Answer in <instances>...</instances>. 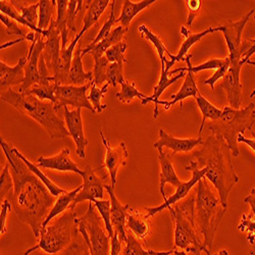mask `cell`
<instances>
[{
  "label": "cell",
  "instance_id": "53",
  "mask_svg": "<svg viewBox=\"0 0 255 255\" xmlns=\"http://www.w3.org/2000/svg\"><path fill=\"white\" fill-rule=\"evenodd\" d=\"M0 20H1L2 24H4V26L6 28V33L8 35H15V36H18L19 38L27 37V35L24 33V31L19 28L17 23L12 18L8 17L7 15H5L3 13H0Z\"/></svg>",
  "mask_w": 255,
  "mask_h": 255
},
{
  "label": "cell",
  "instance_id": "27",
  "mask_svg": "<svg viewBox=\"0 0 255 255\" xmlns=\"http://www.w3.org/2000/svg\"><path fill=\"white\" fill-rule=\"evenodd\" d=\"M191 58H192V54H187L185 57V61L187 62V68H180L174 71H169L168 75H174L177 73H181V72H191L193 74L205 71V70H216V72L218 71H223V72H228L231 66V59L229 56H227L224 59L221 58H211L209 60H207L206 62L202 63L200 66H196L193 67L192 63H191Z\"/></svg>",
  "mask_w": 255,
  "mask_h": 255
},
{
  "label": "cell",
  "instance_id": "55",
  "mask_svg": "<svg viewBox=\"0 0 255 255\" xmlns=\"http://www.w3.org/2000/svg\"><path fill=\"white\" fill-rule=\"evenodd\" d=\"M10 202L5 199L3 202H1V210H0V235H4L7 231L6 228V220H7V214L11 208Z\"/></svg>",
  "mask_w": 255,
  "mask_h": 255
},
{
  "label": "cell",
  "instance_id": "42",
  "mask_svg": "<svg viewBox=\"0 0 255 255\" xmlns=\"http://www.w3.org/2000/svg\"><path fill=\"white\" fill-rule=\"evenodd\" d=\"M121 87L122 89L116 94V97L123 103H130L136 97H139L141 100H144L148 97L137 90L136 84L134 82L129 83L125 80L121 83Z\"/></svg>",
  "mask_w": 255,
  "mask_h": 255
},
{
  "label": "cell",
  "instance_id": "45",
  "mask_svg": "<svg viewBox=\"0 0 255 255\" xmlns=\"http://www.w3.org/2000/svg\"><path fill=\"white\" fill-rule=\"evenodd\" d=\"M139 31L140 33L142 34L143 37H145L147 40H149L151 43L153 44V46L155 47L156 51H157V54L159 56V59L160 61H163L166 57H165V53L168 55V57H171L173 54L169 52L166 47L164 46V44L162 43L161 39L154 33H152L149 29H148L145 25H141L139 27Z\"/></svg>",
  "mask_w": 255,
  "mask_h": 255
},
{
  "label": "cell",
  "instance_id": "51",
  "mask_svg": "<svg viewBox=\"0 0 255 255\" xmlns=\"http://www.w3.org/2000/svg\"><path fill=\"white\" fill-rule=\"evenodd\" d=\"M106 80H108V83L115 88L119 84L121 85V83L125 81L124 65L118 62L111 63L108 68V72H106Z\"/></svg>",
  "mask_w": 255,
  "mask_h": 255
},
{
  "label": "cell",
  "instance_id": "17",
  "mask_svg": "<svg viewBox=\"0 0 255 255\" xmlns=\"http://www.w3.org/2000/svg\"><path fill=\"white\" fill-rule=\"evenodd\" d=\"M177 61L172 60V59H167L165 58L163 61H161V73H160V78L158 81V84L153 88V94L152 96H148L146 99L141 101L142 105L147 104L148 102H153L154 103V111H153V118L157 119L159 116V112L157 109V105H159V97L163 93L165 89H167L171 85L176 83L178 80L184 78L186 76V72H181L177 76H174L173 78H168V73L169 70H171L174 65Z\"/></svg>",
  "mask_w": 255,
  "mask_h": 255
},
{
  "label": "cell",
  "instance_id": "54",
  "mask_svg": "<svg viewBox=\"0 0 255 255\" xmlns=\"http://www.w3.org/2000/svg\"><path fill=\"white\" fill-rule=\"evenodd\" d=\"M186 3L188 6V10H189L187 25L189 27H191L194 22V19L196 18V16L199 14V12L201 10L202 1L201 0H187Z\"/></svg>",
  "mask_w": 255,
  "mask_h": 255
},
{
  "label": "cell",
  "instance_id": "62",
  "mask_svg": "<svg viewBox=\"0 0 255 255\" xmlns=\"http://www.w3.org/2000/svg\"><path fill=\"white\" fill-rule=\"evenodd\" d=\"M246 63H247V65H251V66L255 67V61H253V60H248Z\"/></svg>",
  "mask_w": 255,
  "mask_h": 255
},
{
  "label": "cell",
  "instance_id": "19",
  "mask_svg": "<svg viewBox=\"0 0 255 255\" xmlns=\"http://www.w3.org/2000/svg\"><path fill=\"white\" fill-rule=\"evenodd\" d=\"M42 36L45 38V48L43 52H42V56L44 57L50 73L51 71L54 73L61 53V36L58 29L56 28L54 18L52 19L48 29L44 30V33Z\"/></svg>",
  "mask_w": 255,
  "mask_h": 255
},
{
  "label": "cell",
  "instance_id": "12",
  "mask_svg": "<svg viewBox=\"0 0 255 255\" xmlns=\"http://www.w3.org/2000/svg\"><path fill=\"white\" fill-rule=\"evenodd\" d=\"M83 185L82 189L72 204L70 205V209L75 210V207L83 202V201H92L94 199L102 200L104 197V187H105V180L108 178V175L100 178L95 174V171L90 167H86L83 171L82 174Z\"/></svg>",
  "mask_w": 255,
  "mask_h": 255
},
{
  "label": "cell",
  "instance_id": "24",
  "mask_svg": "<svg viewBox=\"0 0 255 255\" xmlns=\"http://www.w3.org/2000/svg\"><path fill=\"white\" fill-rule=\"evenodd\" d=\"M82 35L79 33L70 43L65 51H61L58 65L53 73L55 83L57 85H70V71L75 53V47L79 43Z\"/></svg>",
  "mask_w": 255,
  "mask_h": 255
},
{
  "label": "cell",
  "instance_id": "37",
  "mask_svg": "<svg viewBox=\"0 0 255 255\" xmlns=\"http://www.w3.org/2000/svg\"><path fill=\"white\" fill-rule=\"evenodd\" d=\"M57 4L56 0H40L39 1V20L38 28L41 30H47L50 26L55 6Z\"/></svg>",
  "mask_w": 255,
  "mask_h": 255
},
{
  "label": "cell",
  "instance_id": "57",
  "mask_svg": "<svg viewBox=\"0 0 255 255\" xmlns=\"http://www.w3.org/2000/svg\"><path fill=\"white\" fill-rule=\"evenodd\" d=\"M124 244L119 238L117 233L114 234V236L111 238V252L110 255H121L123 252Z\"/></svg>",
  "mask_w": 255,
  "mask_h": 255
},
{
  "label": "cell",
  "instance_id": "60",
  "mask_svg": "<svg viewBox=\"0 0 255 255\" xmlns=\"http://www.w3.org/2000/svg\"><path fill=\"white\" fill-rule=\"evenodd\" d=\"M214 255H229V252H228L227 249H222V250H220L218 253H216Z\"/></svg>",
  "mask_w": 255,
  "mask_h": 255
},
{
  "label": "cell",
  "instance_id": "5",
  "mask_svg": "<svg viewBox=\"0 0 255 255\" xmlns=\"http://www.w3.org/2000/svg\"><path fill=\"white\" fill-rule=\"evenodd\" d=\"M195 201L196 195L185 198L173 206H169L171 216L175 222V247L186 253L201 255L205 252L210 255V251L201 241L195 223Z\"/></svg>",
  "mask_w": 255,
  "mask_h": 255
},
{
  "label": "cell",
  "instance_id": "38",
  "mask_svg": "<svg viewBox=\"0 0 255 255\" xmlns=\"http://www.w3.org/2000/svg\"><path fill=\"white\" fill-rule=\"evenodd\" d=\"M0 11H1V13L7 15L8 17L12 18L13 20H15L16 23L23 25V26H27L28 28H30L31 30H33L35 33H38V34H41L43 35L44 31L39 29L38 27H35L33 25H31L28 20H26L22 14H20L18 12V10L11 4V2H8V1H5V0H1L0 1Z\"/></svg>",
  "mask_w": 255,
  "mask_h": 255
},
{
  "label": "cell",
  "instance_id": "25",
  "mask_svg": "<svg viewBox=\"0 0 255 255\" xmlns=\"http://www.w3.org/2000/svg\"><path fill=\"white\" fill-rule=\"evenodd\" d=\"M158 160L160 163V175H159V192L162 195L163 199L167 198L164 187L166 184H171L174 187H179L181 185V180L179 179L178 175L176 174L175 167L173 164V156L163 150L158 151Z\"/></svg>",
  "mask_w": 255,
  "mask_h": 255
},
{
  "label": "cell",
  "instance_id": "8",
  "mask_svg": "<svg viewBox=\"0 0 255 255\" xmlns=\"http://www.w3.org/2000/svg\"><path fill=\"white\" fill-rule=\"evenodd\" d=\"M101 220L92 202H89L86 214L79 219V233L83 236L91 255H109L111 252V237L105 233Z\"/></svg>",
  "mask_w": 255,
  "mask_h": 255
},
{
  "label": "cell",
  "instance_id": "21",
  "mask_svg": "<svg viewBox=\"0 0 255 255\" xmlns=\"http://www.w3.org/2000/svg\"><path fill=\"white\" fill-rule=\"evenodd\" d=\"M37 164L40 168L54 169L59 172H73L82 176L83 171L80 169L77 163L71 158L70 148H63V149L50 157L39 156L37 159Z\"/></svg>",
  "mask_w": 255,
  "mask_h": 255
},
{
  "label": "cell",
  "instance_id": "64",
  "mask_svg": "<svg viewBox=\"0 0 255 255\" xmlns=\"http://www.w3.org/2000/svg\"><path fill=\"white\" fill-rule=\"evenodd\" d=\"M169 255H175V254H174V252H173V253H172V254H169Z\"/></svg>",
  "mask_w": 255,
  "mask_h": 255
},
{
  "label": "cell",
  "instance_id": "44",
  "mask_svg": "<svg viewBox=\"0 0 255 255\" xmlns=\"http://www.w3.org/2000/svg\"><path fill=\"white\" fill-rule=\"evenodd\" d=\"M57 84L55 82H50L48 84L43 85H35L29 91L30 94L37 96L40 100H49L52 103H55V89Z\"/></svg>",
  "mask_w": 255,
  "mask_h": 255
},
{
  "label": "cell",
  "instance_id": "63",
  "mask_svg": "<svg viewBox=\"0 0 255 255\" xmlns=\"http://www.w3.org/2000/svg\"><path fill=\"white\" fill-rule=\"evenodd\" d=\"M255 96V90H253V92L250 94V98H253Z\"/></svg>",
  "mask_w": 255,
  "mask_h": 255
},
{
  "label": "cell",
  "instance_id": "34",
  "mask_svg": "<svg viewBox=\"0 0 255 255\" xmlns=\"http://www.w3.org/2000/svg\"><path fill=\"white\" fill-rule=\"evenodd\" d=\"M13 151H14V153H15L20 159H22V160L26 163V165L28 166V168L30 169V171H31L42 183H43V184L46 186V188L48 189V191H49V192H50L53 196L58 197V196H60L61 194L68 192L67 190L60 188L59 186H57L56 184H54L48 177H46L43 173H42V172L40 171V167H39L38 165H35L33 162H31L22 152H20V151L17 149V148L13 147Z\"/></svg>",
  "mask_w": 255,
  "mask_h": 255
},
{
  "label": "cell",
  "instance_id": "23",
  "mask_svg": "<svg viewBox=\"0 0 255 255\" xmlns=\"http://www.w3.org/2000/svg\"><path fill=\"white\" fill-rule=\"evenodd\" d=\"M126 229L132 232L140 241L147 245V238L151 234V224L147 215H142L138 209L130 206L128 209Z\"/></svg>",
  "mask_w": 255,
  "mask_h": 255
},
{
  "label": "cell",
  "instance_id": "1",
  "mask_svg": "<svg viewBox=\"0 0 255 255\" xmlns=\"http://www.w3.org/2000/svg\"><path fill=\"white\" fill-rule=\"evenodd\" d=\"M0 145L9 163L13 179V192L7 198L19 221L30 226L34 236L40 239L42 225L53 207L56 197L13 151V147L0 138Z\"/></svg>",
  "mask_w": 255,
  "mask_h": 255
},
{
  "label": "cell",
  "instance_id": "30",
  "mask_svg": "<svg viewBox=\"0 0 255 255\" xmlns=\"http://www.w3.org/2000/svg\"><path fill=\"white\" fill-rule=\"evenodd\" d=\"M93 80V72H84L82 63V49L79 44L78 48L75 50L72 61V67L70 71V85H74V86H84V85H86L88 82H91Z\"/></svg>",
  "mask_w": 255,
  "mask_h": 255
},
{
  "label": "cell",
  "instance_id": "32",
  "mask_svg": "<svg viewBox=\"0 0 255 255\" xmlns=\"http://www.w3.org/2000/svg\"><path fill=\"white\" fill-rule=\"evenodd\" d=\"M154 2L155 0H144V1L134 3L130 1V0H125V1H123V8L121 14L118 17V23H121L122 27L129 29V26L133 18L143 9L150 6Z\"/></svg>",
  "mask_w": 255,
  "mask_h": 255
},
{
  "label": "cell",
  "instance_id": "61",
  "mask_svg": "<svg viewBox=\"0 0 255 255\" xmlns=\"http://www.w3.org/2000/svg\"><path fill=\"white\" fill-rule=\"evenodd\" d=\"M174 254H175V255H187V253H186L185 251H183V250L179 251V250H177L176 248H174Z\"/></svg>",
  "mask_w": 255,
  "mask_h": 255
},
{
  "label": "cell",
  "instance_id": "2",
  "mask_svg": "<svg viewBox=\"0 0 255 255\" xmlns=\"http://www.w3.org/2000/svg\"><path fill=\"white\" fill-rule=\"evenodd\" d=\"M231 154L226 140L212 134L203 141L201 149L193 153L199 167L207 168L205 179L214 185L225 208H228V198L233 187L239 182Z\"/></svg>",
  "mask_w": 255,
  "mask_h": 255
},
{
  "label": "cell",
  "instance_id": "29",
  "mask_svg": "<svg viewBox=\"0 0 255 255\" xmlns=\"http://www.w3.org/2000/svg\"><path fill=\"white\" fill-rule=\"evenodd\" d=\"M219 31H221V26H219V27H209V28H207L206 30H204L200 33H192L187 27L182 26L181 34L186 38V40L182 43V46H181L178 54L177 55H172L169 58H171L172 60H176V61H184L189 49L192 47L195 43H197L198 41H200L206 35H208L210 33L219 32Z\"/></svg>",
  "mask_w": 255,
  "mask_h": 255
},
{
  "label": "cell",
  "instance_id": "10",
  "mask_svg": "<svg viewBox=\"0 0 255 255\" xmlns=\"http://www.w3.org/2000/svg\"><path fill=\"white\" fill-rule=\"evenodd\" d=\"M92 82H88L84 86H74V85H57L55 89V112H59L61 109L68 105L75 109H86L92 114H95L93 105L88 99L87 91L91 87Z\"/></svg>",
  "mask_w": 255,
  "mask_h": 255
},
{
  "label": "cell",
  "instance_id": "36",
  "mask_svg": "<svg viewBox=\"0 0 255 255\" xmlns=\"http://www.w3.org/2000/svg\"><path fill=\"white\" fill-rule=\"evenodd\" d=\"M195 100H196V103L198 105L199 110L201 111L202 113V123H201V126H200V130H199V137H201V134H202V130L204 128V125H205V121L206 119H209L211 120V122L214 121H218L222 115H223V111L218 109L217 106H215L214 104H211L206 98H204L200 92L197 94V96L195 97Z\"/></svg>",
  "mask_w": 255,
  "mask_h": 255
},
{
  "label": "cell",
  "instance_id": "59",
  "mask_svg": "<svg viewBox=\"0 0 255 255\" xmlns=\"http://www.w3.org/2000/svg\"><path fill=\"white\" fill-rule=\"evenodd\" d=\"M245 203H248L251 207V214L255 216V188H252L250 194L244 199Z\"/></svg>",
  "mask_w": 255,
  "mask_h": 255
},
{
  "label": "cell",
  "instance_id": "11",
  "mask_svg": "<svg viewBox=\"0 0 255 255\" xmlns=\"http://www.w3.org/2000/svg\"><path fill=\"white\" fill-rule=\"evenodd\" d=\"M186 171H190L192 172V178H191L190 181L187 182H182L181 185L179 187H177V190L174 195L167 197L164 202L162 204H160L159 206H154V207H144L145 211L147 212V217L148 218H152L155 215H157L158 212L162 211L165 208H168L169 206H172L173 204H176L177 202L185 199L188 194L190 193V191L193 189V187H195L198 182L205 178L207 168L206 167H199L197 161L195 160H190V165L185 167Z\"/></svg>",
  "mask_w": 255,
  "mask_h": 255
},
{
  "label": "cell",
  "instance_id": "3",
  "mask_svg": "<svg viewBox=\"0 0 255 255\" xmlns=\"http://www.w3.org/2000/svg\"><path fill=\"white\" fill-rule=\"evenodd\" d=\"M0 98L12 105L19 113L35 120L44 128L51 139H65L70 136L66 122L61 120L54 109V103L42 101L37 96L28 92L20 93L12 88L1 92Z\"/></svg>",
  "mask_w": 255,
  "mask_h": 255
},
{
  "label": "cell",
  "instance_id": "58",
  "mask_svg": "<svg viewBox=\"0 0 255 255\" xmlns=\"http://www.w3.org/2000/svg\"><path fill=\"white\" fill-rule=\"evenodd\" d=\"M251 134H252V136H253V139H248V138H246L243 134H242V135H239V137H238V142H239V143H244V144H246L247 146H249V147L251 148V150L255 153V134H254V132H252V131H251Z\"/></svg>",
  "mask_w": 255,
  "mask_h": 255
},
{
  "label": "cell",
  "instance_id": "47",
  "mask_svg": "<svg viewBox=\"0 0 255 255\" xmlns=\"http://www.w3.org/2000/svg\"><path fill=\"white\" fill-rule=\"evenodd\" d=\"M95 65H94V70H93V77H94V82L96 86L98 85H101L106 82L108 83V80H106V72H108V68L111 65V62L109 59L106 58L105 55L102 57H96L94 58Z\"/></svg>",
  "mask_w": 255,
  "mask_h": 255
},
{
  "label": "cell",
  "instance_id": "7",
  "mask_svg": "<svg viewBox=\"0 0 255 255\" xmlns=\"http://www.w3.org/2000/svg\"><path fill=\"white\" fill-rule=\"evenodd\" d=\"M255 123V104L250 103L246 108L235 110L231 106H226L223 115L218 121L211 122L208 126L212 135H217L226 140L232 155L237 157L240 154L238 147L239 135H244L245 131H252Z\"/></svg>",
  "mask_w": 255,
  "mask_h": 255
},
{
  "label": "cell",
  "instance_id": "14",
  "mask_svg": "<svg viewBox=\"0 0 255 255\" xmlns=\"http://www.w3.org/2000/svg\"><path fill=\"white\" fill-rule=\"evenodd\" d=\"M101 142L105 148V157L103 164L100 168L105 167L108 169L112 187L115 189L117 184V175L121 166L126 165V160L129 157V152L127 150V146L125 142H121L118 146L112 147L110 141L105 138L102 131L99 132Z\"/></svg>",
  "mask_w": 255,
  "mask_h": 255
},
{
  "label": "cell",
  "instance_id": "46",
  "mask_svg": "<svg viewBox=\"0 0 255 255\" xmlns=\"http://www.w3.org/2000/svg\"><path fill=\"white\" fill-rule=\"evenodd\" d=\"M11 4L17 9L19 10V13L22 14V16L28 20V22L35 26L38 27V20H39V14H38V8H39V1L35 4H31L28 6L22 5L20 3L17 4V1H10Z\"/></svg>",
  "mask_w": 255,
  "mask_h": 255
},
{
  "label": "cell",
  "instance_id": "28",
  "mask_svg": "<svg viewBox=\"0 0 255 255\" xmlns=\"http://www.w3.org/2000/svg\"><path fill=\"white\" fill-rule=\"evenodd\" d=\"M199 93L198 87L196 85L195 79H194V74L191 72H187L186 76H185V80L184 83L182 85V87L180 88L179 92L175 95H172V100H159V104L164 106V110L168 111L171 109V106L176 104V103H180L181 108L183 109V100L188 98V97H196L197 94Z\"/></svg>",
  "mask_w": 255,
  "mask_h": 255
},
{
  "label": "cell",
  "instance_id": "52",
  "mask_svg": "<svg viewBox=\"0 0 255 255\" xmlns=\"http://www.w3.org/2000/svg\"><path fill=\"white\" fill-rule=\"evenodd\" d=\"M83 0H70L69 1V5H68V14H67V19H68V28L72 31V32H76L77 31V27H76V17L78 12L81 10L82 6H83Z\"/></svg>",
  "mask_w": 255,
  "mask_h": 255
},
{
  "label": "cell",
  "instance_id": "39",
  "mask_svg": "<svg viewBox=\"0 0 255 255\" xmlns=\"http://www.w3.org/2000/svg\"><path fill=\"white\" fill-rule=\"evenodd\" d=\"M127 242L121 255H152L151 249H145L142 242L130 231H127Z\"/></svg>",
  "mask_w": 255,
  "mask_h": 255
},
{
  "label": "cell",
  "instance_id": "49",
  "mask_svg": "<svg viewBox=\"0 0 255 255\" xmlns=\"http://www.w3.org/2000/svg\"><path fill=\"white\" fill-rule=\"evenodd\" d=\"M127 47H128V45L126 42L121 41L118 44L112 46L108 51L105 52L104 55L106 56V58L109 59V61L111 63L118 62V63H122V65H124V63H126L128 61L125 57Z\"/></svg>",
  "mask_w": 255,
  "mask_h": 255
},
{
  "label": "cell",
  "instance_id": "6",
  "mask_svg": "<svg viewBox=\"0 0 255 255\" xmlns=\"http://www.w3.org/2000/svg\"><path fill=\"white\" fill-rule=\"evenodd\" d=\"M78 234H80L79 218L75 210L68 209L54 224L41 231L38 243L24 252V255H30L37 250H42L50 255H57L76 241Z\"/></svg>",
  "mask_w": 255,
  "mask_h": 255
},
{
  "label": "cell",
  "instance_id": "16",
  "mask_svg": "<svg viewBox=\"0 0 255 255\" xmlns=\"http://www.w3.org/2000/svg\"><path fill=\"white\" fill-rule=\"evenodd\" d=\"M63 116H65V122H66L67 129L70 133V136L75 141L76 154L80 158L85 159L86 158V152H85V149H86L89 142L84 134L82 109L69 111L68 106H66V108H63Z\"/></svg>",
  "mask_w": 255,
  "mask_h": 255
},
{
  "label": "cell",
  "instance_id": "48",
  "mask_svg": "<svg viewBox=\"0 0 255 255\" xmlns=\"http://www.w3.org/2000/svg\"><path fill=\"white\" fill-rule=\"evenodd\" d=\"M116 3H117V1H115V0H114V1H112V3H111V14H110L109 18L106 19V22L104 23L102 28L100 29V31H99L98 35L96 36V38L92 41V43H91L92 45H95V44L99 43L101 40H103L105 37H108L111 34V32L113 31V27L116 24H118V18L115 15Z\"/></svg>",
  "mask_w": 255,
  "mask_h": 255
},
{
  "label": "cell",
  "instance_id": "9",
  "mask_svg": "<svg viewBox=\"0 0 255 255\" xmlns=\"http://www.w3.org/2000/svg\"><path fill=\"white\" fill-rule=\"evenodd\" d=\"M254 9H251L247 14H245L242 18H240L238 22H232V20H228V22L221 26V32H223L227 46L229 49V57L231 61H238L242 60L243 54L249 49L250 47V41L249 39L241 40L243 30L245 28V25L249 20L250 16L253 14Z\"/></svg>",
  "mask_w": 255,
  "mask_h": 255
},
{
  "label": "cell",
  "instance_id": "40",
  "mask_svg": "<svg viewBox=\"0 0 255 255\" xmlns=\"http://www.w3.org/2000/svg\"><path fill=\"white\" fill-rule=\"evenodd\" d=\"M13 179L10 173L9 163L6 161L4 167L1 169L0 175V201L3 202L13 192Z\"/></svg>",
  "mask_w": 255,
  "mask_h": 255
},
{
  "label": "cell",
  "instance_id": "22",
  "mask_svg": "<svg viewBox=\"0 0 255 255\" xmlns=\"http://www.w3.org/2000/svg\"><path fill=\"white\" fill-rule=\"evenodd\" d=\"M27 62L28 58L22 57L14 67H9L3 60L0 61V91L4 92L14 85L24 83Z\"/></svg>",
  "mask_w": 255,
  "mask_h": 255
},
{
  "label": "cell",
  "instance_id": "26",
  "mask_svg": "<svg viewBox=\"0 0 255 255\" xmlns=\"http://www.w3.org/2000/svg\"><path fill=\"white\" fill-rule=\"evenodd\" d=\"M128 30L129 29H126L122 26L113 29L111 34L108 37H105L103 40H101L99 43L95 45L89 44L86 48H84L82 50V57L86 54H91L94 58L102 57L112 46L118 44L119 42L122 41L124 35L128 32Z\"/></svg>",
  "mask_w": 255,
  "mask_h": 255
},
{
  "label": "cell",
  "instance_id": "35",
  "mask_svg": "<svg viewBox=\"0 0 255 255\" xmlns=\"http://www.w3.org/2000/svg\"><path fill=\"white\" fill-rule=\"evenodd\" d=\"M68 0H58L56 4L57 15L55 18V25L61 36V51H65L68 48Z\"/></svg>",
  "mask_w": 255,
  "mask_h": 255
},
{
  "label": "cell",
  "instance_id": "4",
  "mask_svg": "<svg viewBox=\"0 0 255 255\" xmlns=\"http://www.w3.org/2000/svg\"><path fill=\"white\" fill-rule=\"evenodd\" d=\"M195 223L202 235L204 245L210 251L214 245L217 230L224 219L227 208L223 207L220 197L216 195L214 189L206 179H201L195 188Z\"/></svg>",
  "mask_w": 255,
  "mask_h": 255
},
{
  "label": "cell",
  "instance_id": "33",
  "mask_svg": "<svg viewBox=\"0 0 255 255\" xmlns=\"http://www.w3.org/2000/svg\"><path fill=\"white\" fill-rule=\"evenodd\" d=\"M112 1L110 0H92V1H87L88 9L86 14L84 16L83 20V28L80 34L83 36L85 32H87L94 24L98 22V19L104 12Z\"/></svg>",
  "mask_w": 255,
  "mask_h": 255
},
{
  "label": "cell",
  "instance_id": "15",
  "mask_svg": "<svg viewBox=\"0 0 255 255\" xmlns=\"http://www.w3.org/2000/svg\"><path fill=\"white\" fill-rule=\"evenodd\" d=\"M244 63L242 60L231 61V66L223 81L221 88L227 93V100L231 108L240 110L242 104V84L240 81V74Z\"/></svg>",
  "mask_w": 255,
  "mask_h": 255
},
{
  "label": "cell",
  "instance_id": "41",
  "mask_svg": "<svg viewBox=\"0 0 255 255\" xmlns=\"http://www.w3.org/2000/svg\"><path fill=\"white\" fill-rule=\"evenodd\" d=\"M90 202H93L96 209L99 211L100 217H101L104 227H105V231L108 232L109 236L112 238L115 234V230H114L112 220H111V200L94 199Z\"/></svg>",
  "mask_w": 255,
  "mask_h": 255
},
{
  "label": "cell",
  "instance_id": "31",
  "mask_svg": "<svg viewBox=\"0 0 255 255\" xmlns=\"http://www.w3.org/2000/svg\"><path fill=\"white\" fill-rule=\"evenodd\" d=\"M81 189H82V185L77 187L75 190L70 191V192H66V193L61 194L60 196L56 197V201H55L53 207L51 208V210L48 214L47 218L45 219L43 225H42V230L46 229L48 227L49 223L53 219H55L57 216L62 215L63 212L67 211L68 209H70V205L72 204V202L74 201V199L76 198V196L78 195V193L80 192Z\"/></svg>",
  "mask_w": 255,
  "mask_h": 255
},
{
  "label": "cell",
  "instance_id": "50",
  "mask_svg": "<svg viewBox=\"0 0 255 255\" xmlns=\"http://www.w3.org/2000/svg\"><path fill=\"white\" fill-rule=\"evenodd\" d=\"M238 230L243 233H247V241L250 244L255 242V216L251 212L248 215L244 214L241 219V223L238 226Z\"/></svg>",
  "mask_w": 255,
  "mask_h": 255
},
{
  "label": "cell",
  "instance_id": "56",
  "mask_svg": "<svg viewBox=\"0 0 255 255\" xmlns=\"http://www.w3.org/2000/svg\"><path fill=\"white\" fill-rule=\"evenodd\" d=\"M65 255H91V253L86 243L84 242V245H81L77 241H74L65 250Z\"/></svg>",
  "mask_w": 255,
  "mask_h": 255
},
{
  "label": "cell",
  "instance_id": "20",
  "mask_svg": "<svg viewBox=\"0 0 255 255\" xmlns=\"http://www.w3.org/2000/svg\"><path fill=\"white\" fill-rule=\"evenodd\" d=\"M203 139L198 137L197 139H180L166 133L164 130H159V139L153 144L154 148L159 151L165 149L172 150V156L179 152H190L198 145L203 144Z\"/></svg>",
  "mask_w": 255,
  "mask_h": 255
},
{
  "label": "cell",
  "instance_id": "13",
  "mask_svg": "<svg viewBox=\"0 0 255 255\" xmlns=\"http://www.w3.org/2000/svg\"><path fill=\"white\" fill-rule=\"evenodd\" d=\"M45 48V38L41 34L36 33V40L30 46L29 53L27 55L28 62L25 67V81L18 88V92L25 93L29 91L35 85L39 84V59Z\"/></svg>",
  "mask_w": 255,
  "mask_h": 255
},
{
  "label": "cell",
  "instance_id": "43",
  "mask_svg": "<svg viewBox=\"0 0 255 255\" xmlns=\"http://www.w3.org/2000/svg\"><path fill=\"white\" fill-rule=\"evenodd\" d=\"M109 87H110V84L106 83V84L103 85L101 88H97L94 80L92 82L91 90H90V93L88 95V99L91 102V104L93 105V108H94V110L97 114H100L105 109H108V105L101 104V100L104 98V95H105L106 91H108Z\"/></svg>",
  "mask_w": 255,
  "mask_h": 255
},
{
  "label": "cell",
  "instance_id": "18",
  "mask_svg": "<svg viewBox=\"0 0 255 255\" xmlns=\"http://www.w3.org/2000/svg\"><path fill=\"white\" fill-rule=\"evenodd\" d=\"M105 190L108 191V194L111 200V220L112 224L115 230V233L119 235L120 240L122 243L126 244L127 242V216H128V209L130 207V204H122L121 201L117 198V195L115 194V189L112 187V185L105 184Z\"/></svg>",
  "mask_w": 255,
  "mask_h": 255
}]
</instances>
